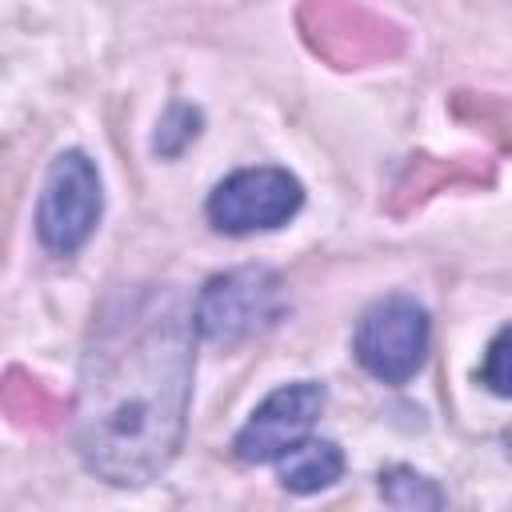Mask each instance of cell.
<instances>
[{"label": "cell", "instance_id": "6da1fadb", "mask_svg": "<svg viewBox=\"0 0 512 512\" xmlns=\"http://www.w3.org/2000/svg\"><path fill=\"white\" fill-rule=\"evenodd\" d=\"M196 320L172 288H120L92 320L76 380V452L84 468L116 488L156 480L180 452Z\"/></svg>", "mask_w": 512, "mask_h": 512}, {"label": "cell", "instance_id": "7a4b0ae2", "mask_svg": "<svg viewBox=\"0 0 512 512\" xmlns=\"http://www.w3.org/2000/svg\"><path fill=\"white\" fill-rule=\"evenodd\" d=\"M280 316H284V284L272 268H256V264L208 276L192 304L200 340L224 348L252 340L256 332L272 328Z\"/></svg>", "mask_w": 512, "mask_h": 512}, {"label": "cell", "instance_id": "3957f363", "mask_svg": "<svg viewBox=\"0 0 512 512\" xmlns=\"http://www.w3.org/2000/svg\"><path fill=\"white\" fill-rule=\"evenodd\" d=\"M104 212V184L88 152L68 148L48 164L36 200V240L52 256H72L88 244Z\"/></svg>", "mask_w": 512, "mask_h": 512}, {"label": "cell", "instance_id": "277c9868", "mask_svg": "<svg viewBox=\"0 0 512 512\" xmlns=\"http://www.w3.org/2000/svg\"><path fill=\"white\" fill-rule=\"evenodd\" d=\"M428 312L412 296H384L360 320L352 336V352L368 376L380 384H404L424 368L428 356Z\"/></svg>", "mask_w": 512, "mask_h": 512}, {"label": "cell", "instance_id": "5b68a950", "mask_svg": "<svg viewBox=\"0 0 512 512\" xmlns=\"http://www.w3.org/2000/svg\"><path fill=\"white\" fill-rule=\"evenodd\" d=\"M304 204V184L276 164H260V168H240L232 176H224L212 192H208V220L216 232L228 236H252V232H268L288 224Z\"/></svg>", "mask_w": 512, "mask_h": 512}, {"label": "cell", "instance_id": "8992f818", "mask_svg": "<svg viewBox=\"0 0 512 512\" xmlns=\"http://www.w3.org/2000/svg\"><path fill=\"white\" fill-rule=\"evenodd\" d=\"M324 404H328V392L316 380L280 384L276 392H268L252 408V416L236 432V440H232L236 460H244V464H276L292 444L312 436V424L320 420Z\"/></svg>", "mask_w": 512, "mask_h": 512}, {"label": "cell", "instance_id": "52a82bcc", "mask_svg": "<svg viewBox=\"0 0 512 512\" xmlns=\"http://www.w3.org/2000/svg\"><path fill=\"white\" fill-rule=\"evenodd\" d=\"M344 472V452L336 440H320V436H304L300 444H292L280 460H276V476L288 492L296 496H312L328 484H336Z\"/></svg>", "mask_w": 512, "mask_h": 512}, {"label": "cell", "instance_id": "ba28073f", "mask_svg": "<svg viewBox=\"0 0 512 512\" xmlns=\"http://www.w3.org/2000/svg\"><path fill=\"white\" fill-rule=\"evenodd\" d=\"M380 496L392 508H404V512L444 508V492L436 488V480H428L424 472H416L408 464H392V468L380 472Z\"/></svg>", "mask_w": 512, "mask_h": 512}, {"label": "cell", "instance_id": "9c48e42d", "mask_svg": "<svg viewBox=\"0 0 512 512\" xmlns=\"http://www.w3.org/2000/svg\"><path fill=\"white\" fill-rule=\"evenodd\" d=\"M480 384H484L492 396L512 400V324H504V328L488 340L484 360H480Z\"/></svg>", "mask_w": 512, "mask_h": 512}]
</instances>
